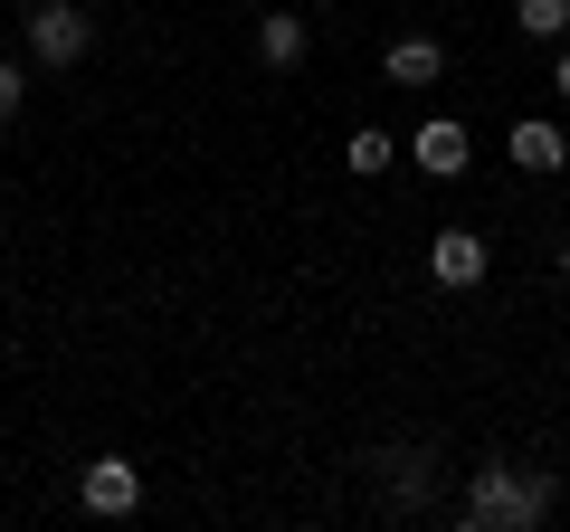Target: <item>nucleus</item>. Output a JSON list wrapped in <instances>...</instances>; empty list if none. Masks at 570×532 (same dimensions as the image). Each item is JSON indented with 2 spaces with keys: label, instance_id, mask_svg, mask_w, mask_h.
Listing matches in <instances>:
<instances>
[{
  "label": "nucleus",
  "instance_id": "1",
  "mask_svg": "<svg viewBox=\"0 0 570 532\" xmlns=\"http://www.w3.org/2000/svg\"><path fill=\"white\" fill-rule=\"evenodd\" d=\"M466 532H542L551 513H561V475L551 466H513V456H494V466H466Z\"/></svg>",
  "mask_w": 570,
  "mask_h": 532
},
{
  "label": "nucleus",
  "instance_id": "3",
  "mask_svg": "<svg viewBox=\"0 0 570 532\" xmlns=\"http://www.w3.org/2000/svg\"><path fill=\"white\" fill-rule=\"evenodd\" d=\"M409 162H419L428 181H466V171H475V134L456 115H428L419 134H409Z\"/></svg>",
  "mask_w": 570,
  "mask_h": 532
},
{
  "label": "nucleus",
  "instance_id": "11",
  "mask_svg": "<svg viewBox=\"0 0 570 532\" xmlns=\"http://www.w3.org/2000/svg\"><path fill=\"white\" fill-rule=\"evenodd\" d=\"M513 29L523 39H570V0H513Z\"/></svg>",
  "mask_w": 570,
  "mask_h": 532
},
{
  "label": "nucleus",
  "instance_id": "2",
  "mask_svg": "<svg viewBox=\"0 0 570 532\" xmlns=\"http://www.w3.org/2000/svg\"><path fill=\"white\" fill-rule=\"evenodd\" d=\"M20 48H29V67H77L86 48H96V20H86L77 0H29Z\"/></svg>",
  "mask_w": 570,
  "mask_h": 532
},
{
  "label": "nucleus",
  "instance_id": "7",
  "mask_svg": "<svg viewBox=\"0 0 570 532\" xmlns=\"http://www.w3.org/2000/svg\"><path fill=\"white\" fill-rule=\"evenodd\" d=\"M305 48H314V29L295 20V10H266V20H257V58L276 67V77H295V67H305Z\"/></svg>",
  "mask_w": 570,
  "mask_h": 532
},
{
  "label": "nucleus",
  "instance_id": "13",
  "mask_svg": "<svg viewBox=\"0 0 570 532\" xmlns=\"http://www.w3.org/2000/svg\"><path fill=\"white\" fill-rule=\"evenodd\" d=\"M551 96H570V39L551 48Z\"/></svg>",
  "mask_w": 570,
  "mask_h": 532
},
{
  "label": "nucleus",
  "instance_id": "4",
  "mask_svg": "<svg viewBox=\"0 0 570 532\" xmlns=\"http://www.w3.org/2000/svg\"><path fill=\"white\" fill-rule=\"evenodd\" d=\"M86 513H105V523H124V513H142V466L134 456H96V466L77 475Z\"/></svg>",
  "mask_w": 570,
  "mask_h": 532
},
{
  "label": "nucleus",
  "instance_id": "6",
  "mask_svg": "<svg viewBox=\"0 0 570 532\" xmlns=\"http://www.w3.org/2000/svg\"><path fill=\"white\" fill-rule=\"evenodd\" d=\"M561 162H570V134H561L551 115H523V124H513V171H542V181H551Z\"/></svg>",
  "mask_w": 570,
  "mask_h": 532
},
{
  "label": "nucleus",
  "instance_id": "5",
  "mask_svg": "<svg viewBox=\"0 0 570 532\" xmlns=\"http://www.w3.org/2000/svg\"><path fill=\"white\" fill-rule=\"evenodd\" d=\"M485 238H475V228H438V238H428V276H438V286L448 295H475L485 286Z\"/></svg>",
  "mask_w": 570,
  "mask_h": 532
},
{
  "label": "nucleus",
  "instance_id": "10",
  "mask_svg": "<svg viewBox=\"0 0 570 532\" xmlns=\"http://www.w3.org/2000/svg\"><path fill=\"white\" fill-rule=\"evenodd\" d=\"M343 162H352V171H362V181H371V171H390V162H400V144H390L381 124H352V144H343Z\"/></svg>",
  "mask_w": 570,
  "mask_h": 532
},
{
  "label": "nucleus",
  "instance_id": "12",
  "mask_svg": "<svg viewBox=\"0 0 570 532\" xmlns=\"http://www.w3.org/2000/svg\"><path fill=\"white\" fill-rule=\"evenodd\" d=\"M29 105V58H0V124Z\"/></svg>",
  "mask_w": 570,
  "mask_h": 532
},
{
  "label": "nucleus",
  "instance_id": "14",
  "mask_svg": "<svg viewBox=\"0 0 570 532\" xmlns=\"http://www.w3.org/2000/svg\"><path fill=\"white\" fill-rule=\"evenodd\" d=\"M561 276H570V238H561Z\"/></svg>",
  "mask_w": 570,
  "mask_h": 532
},
{
  "label": "nucleus",
  "instance_id": "9",
  "mask_svg": "<svg viewBox=\"0 0 570 532\" xmlns=\"http://www.w3.org/2000/svg\"><path fill=\"white\" fill-rule=\"evenodd\" d=\"M419 466H428L419 447H381V456H371V475H381V494H390L400 513H419V504H428V475H419Z\"/></svg>",
  "mask_w": 570,
  "mask_h": 532
},
{
  "label": "nucleus",
  "instance_id": "8",
  "mask_svg": "<svg viewBox=\"0 0 570 532\" xmlns=\"http://www.w3.org/2000/svg\"><path fill=\"white\" fill-rule=\"evenodd\" d=\"M381 77H390V86H438V77H448V48H438V39H419V29H409V39H390Z\"/></svg>",
  "mask_w": 570,
  "mask_h": 532
}]
</instances>
